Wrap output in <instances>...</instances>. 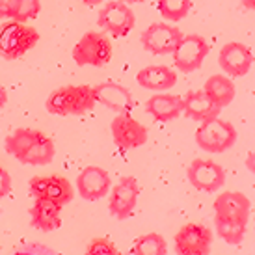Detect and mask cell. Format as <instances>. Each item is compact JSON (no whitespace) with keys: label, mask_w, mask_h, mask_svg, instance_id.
Returning a JSON list of instances; mask_svg holds the SVG:
<instances>
[{"label":"cell","mask_w":255,"mask_h":255,"mask_svg":"<svg viewBox=\"0 0 255 255\" xmlns=\"http://www.w3.org/2000/svg\"><path fill=\"white\" fill-rule=\"evenodd\" d=\"M97 105L95 90L90 86H65L47 99V112L54 116H82Z\"/></svg>","instance_id":"6da1fadb"},{"label":"cell","mask_w":255,"mask_h":255,"mask_svg":"<svg viewBox=\"0 0 255 255\" xmlns=\"http://www.w3.org/2000/svg\"><path fill=\"white\" fill-rule=\"evenodd\" d=\"M39 41V32L24 22H6L0 26V56L4 60H19Z\"/></svg>","instance_id":"7a4b0ae2"},{"label":"cell","mask_w":255,"mask_h":255,"mask_svg":"<svg viewBox=\"0 0 255 255\" xmlns=\"http://www.w3.org/2000/svg\"><path fill=\"white\" fill-rule=\"evenodd\" d=\"M196 143L207 153H224L237 143V128L220 118L201 121L196 130Z\"/></svg>","instance_id":"3957f363"},{"label":"cell","mask_w":255,"mask_h":255,"mask_svg":"<svg viewBox=\"0 0 255 255\" xmlns=\"http://www.w3.org/2000/svg\"><path fill=\"white\" fill-rule=\"evenodd\" d=\"M112 58V43L105 32H88L78 39L73 49V60L75 64L84 67H103Z\"/></svg>","instance_id":"277c9868"},{"label":"cell","mask_w":255,"mask_h":255,"mask_svg":"<svg viewBox=\"0 0 255 255\" xmlns=\"http://www.w3.org/2000/svg\"><path fill=\"white\" fill-rule=\"evenodd\" d=\"M97 24L105 32L112 34L114 37H123L130 34V30L134 28L136 17L127 2L112 0L101 9L99 17H97Z\"/></svg>","instance_id":"5b68a950"},{"label":"cell","mask_w":255,"mask_h":255,"mask_svg":"<svg viewBox=\"0 0 255 255\" xmlns=\"http://www.w3.org/2000/svg\"><path fill=\"white\" fill-rule=\"evenodd\" d=\"M213 246V231L203 224H186L175 235L177 255H209Z\"/></svg>","instance_id":"8992f818"},{"label":"cell","mask_w":255,"mask_h":255,"mask_svg":"<svg viewBox=\"0 0 255 255\" xmlns=\"http://www.w3.org/2000/svg\"><path fill=\"white\" fill-rule=\"evenodd\" d=\"M142 45L143 49L151 54H171L179 41L183 39V32L166 22H153L142 32Z\"/></svg>","instance_id":"52a82bcc"},{"label":"cell","mask_w":255,"mask_h":255,"mask_svg":"<svg viewBox=\"0 0 255 255\" xmlns=\"http://www.w3.org/2000/svg\"><path fill=\"white\" fill-rule=\"evenodd\" d=\"M171 54H173V65L179 71L192 73L201 67L203 60L209 54V43L196 34L183 36V39L179 41V45Z\"/></svg>","instance_id":"ba28073f"},{"label":"cell","mask_w":255,"mask_h":255,"mask_svg":"<svg viewBox=\"0 0 255 255\" xmlns=\"http://www.w3.org/2000/svg\"><path fill=\"white\" fill-rule=\"evenodd\" d=\"M250 199L241 192H226L220 194L214 201V222H229V224H241L248 226Z\"/></svg>","instance_id":"9c48e42d"},{"label":"cell","mask_w":255,"mask_h":255,"mask_svg":"<svg viewBox=\"0 0 255 255\" xmlns=\"http://www.w3.org/2000/svg\"><path fill=\"white\" fill-rule=\"evenodd\" d=\"M186 175L192 186L201 192H216L226 184V170L213 160L196 158L188 166Z\"/></svg>","instance_id":"30bf717a"},{"label":"cell","mask_w":255,"mask_h":255,"mask_svg":"<svg viewBox=\"0 0 255 255\" xmlns=\"http://www.w3.org/2000/svg\"><path fill=\"white\" fill-rule=\"evenodd\" d=\"M110 128H112V138L116 145L123 151L136 149L147 142V128L140 121L130 118L128 114H120L112 121Z\"/></svg>","instance_id":"8fae6325"},{"label":"cell","mask_w":255,"mask_h":255,"mask_svg":"<svg viewBox=\"0 0 255 255\" xmlns=\"http://www.w3.org/2000/svg\"><path fill=\"white\" fill-rule=\"evenodd\" d=\"M30 194L34 196V199H49L60 207L67 205L75 196L71 183L65 177H58V175L34 177L30 181Z\"/></svg>","instance_id":"7c38bea8"},{"label":"cell","mask_w":255,"mask_h":255,"mask_svg":"<svg viewBox=\"0 0 255 255\" xmlns=\"http://www.w3.org/2000/svg\"><path fill=\"white\" fill-rule=\"evenodd\" d=\"M138 194H140V186L136 183V179L123 177L114 186L110 194V201H108L110 214L118 220H127L128 216H132L138 203Z\"/></svg>","instance_id":"4fadbf2b"},{"label":"cell","mask_w":255,"mask_h":255,"mask_svg":"<svg viewBox=\"0 0 255 255\" xmlns=\"http://www.w3.org/2000/svg\"><path fill=\"white\" fill-rule=\"evenodd\" d=\"M218 64L229 77H244L254 65V52L244 43L231 41L220 49Z\"/></svg>","instance_id":"5bb4252c"},{"label":"cell","mask_w":255,"mask_h":255,"mask_svg":"<svg viewBox=\"0 0 255 255\" xmlns=\"http://www.w3.org/2000/svg\"><path fill=\"white\" fill-rule=\"evenodd\" d=\"M110 183L112 181L107 170H103L99 166H88L77 177V190L80 198L86 201H97L108 194Z\"/></svg>","instance_id":"9a60e30c"},{"label":"cell","mask_w":255,"mask_h":255,"mask_svg":"<svg viewBox=\"0 0 255 255\" xmlns=\"http://www.w3.org/2000/svg\"><path fill=\"white\" fill-rule=\"evenodd\" d=\"M183 114L188 120L194 121H207L218 118L222 107H218L203 90L199 92H188L183 97Z\"/></svg>","instance_id":"2e32d148"},{"label":"cell","mask_w":255,"mask_h":255,"mask_svg":"<svg viewBox=\"0 0 255 255\" xmlns=\"http://www.w3.org/2000/svg\"><path fill=\"white\" fill-rule=\"evenodd\" d=\"M136 80L145 90H153V92L160 93L171 90L177 84V75L168 65H149L136 75Z\"/></svg>","instance_id":"e0dca14e"},{"label":"cell","mask_w":255,"mask_h":255,"mask_svg":"<svg viewBox=\"0 0 255 255\" xmlns=\"http://www.w3.org/2000/svg\"><path fill=\"white\" fill-rule=\"evenodd\" d=\"M183 97L171 95V93H156L145 103L147 110L156 121H171L177 120L183 114Z\"/></svg>","instance_id":"ac0fdd59"},{"label":"cell","mask_w":255,"mask_h":255,"mask_svg":"<svg viewBox=\"0 0 255 255\" xmlns=\"http://www.w3.org/2000/svg\"><path fill=\"white\" fill-rule=\"evenodd\" d=\"M60 211L62 207L49 201V199H36L34 207L30 209V220L32 226L39 229V231H54L62 226V218H60Z\"/></svg>","instance_id":"d6986e66"},{"label":"cell","mask_w":255,"mask_h":255,"mask_svg":"<svg viewBox=\"0 0 255 255\" xmlns=\"http://www.w3.org/2000/svg\"><path fill=\"white\" fill-rule=\"evenodd\" d=\"M95 90V97L97 103L107 105L108 108H112L120 114H127L132 108V97L128 90H125L123 86L114 84V82H105L93 88Z\"/></svg>","instance_id":"ffe728a7"},{"label":"cell","mask_w":255,"mask_h":255,"mask_svg":"<svg viewBox=\"0 0 255 255\" xmlns=\"http://www.w3.org/2000/svg\"><path fill=\"white\" fill-rule=\"evenodd\" d=\"M203 92L218 105V107H227L235 99V84L233 80L226 75H213L207 78Z\"/></svg>","instance_id":"44dd1931"},{"label":"cell","mask_w":255,"mask_h":255,"mask_svg":"<svg viewBox=\"0 0 255 255\" xmlns=\"http://www.w3.org/2000/svg\"><path fill=\"white\" fill-rule=\"evenodd\" d=\"M52 158H54V143L50 138L41 134L32 143V147L19 158V162L30 164V166H43V164H49Z\"/></svg>","instance_id":"7402d4cb"},{"label":"cell","mask_w":255,"mask_h":255,"mask_svg":"<svg viewBox=\"0 0 255 255\" xmlns=\"http://www.w3.org/2000/svg\"><path fill=\"white\" fill-rule=\"evenodd\" d=\"M41 134L43 132L34 130V128H17L13 134H9L6 138V151L19 160Z\"/></svg>","instance_id":"603a6c76"},{"label":"cell","mask_w":255,"mask_h":255,"mask_svg":"<svg viewBox=\"0 0 255 255\" xmlns=\"http://www.w3.org/2000/svg\"><path fill=\"white\" fill-rule=\"evenodd\" d=\"M132 252L134 255H168V246L158 233H149L136 241Z\"/></svg>","instance_id":"cb8c5ba5"},{"label":"cell","mask_w":255,"mask_h":255,"mask_svg":"<svg viewBox=\"0 0 255 255\" xmlns=\"http://www.w3.org/2000/svg\"><path fill=\"white\" fill-rule=\"evenodd\" d=\"M192 9V0H158V11L164 19L179 22Z\"/></svg>","instance_id":"d4e9b609"},{"label":"cell","mask_w":255,"mask_h":255,"mask_svg":"<svg viewBox=\"0 0 255 255\" xmlns=\"http://www.w3.org/2000/svg\"><path fill=\"white\" fill-rule=\"evenodd\" d=\"M218 235L227 242V244H241L244 235H246V226L241 224H229V222H214Z\"/></svg>","instance_id":"484cf974"},{"label":"cell","mask_w":255,"mask_h":255,"mask_svg":"<svg viewBox=\"0 0 255 255\" xmlns=\"http://www.w3.org/2000/svg\"><path fill=\"white\" fill-rule=\"evenodd\" d=\"M39 11H41L39 0H19L17 9H15V15H13V21L26 22V21H30V19H34V17H37Z\"/></svg>","instance_id":"4316f807"},{"label":"cell","mask_w":255,"mask_h":255,"mask_svg":"<svg viewBox=\"0 0 255 255\" xmlns=\"http://www.w3.org/2000/svg\"><path fill=\"white\" fill-rule=\"evenodd\" d=\"M86 255H120L112 242L107 239H95L88 248Z\"/></svg>","instance_id":"83f0119b"},{"label":"cell","mask_w":255,"mask_h":255,"mask_svg":"<svg viewBox=\"0 0 255 255\" xmlns=\"http://www.w3.org/2000/svg\"><path fill=\"white\" fill-rule=\"evenodd\" d=\"M11 255H60V254L54 252L52 248H49V246H43V244H26V246L19 248Z\"/></svg>","instance_id":"f1b7e54d"},{"label":"cell","mask_w":255,"mask_h":255,"mask_svg":"<svg viewBox=\"0 0 255 255\" xmlns=\"http://www.w3.org/2000/svg\"><path fill=\"white\" fill-rule=\"evenodd\" d=\"M9 192H11V177H9V173L0 166V199L6 198Z\"/></svg>","instance_id":"f546056e"},{"label":"cell","mask_w":255,"mask_h":255,"mask_svg":"<svg viewBox=\"0 0 255 255\" xmlns=\"http://www.w3.org/2000/svg\"><path fill=\"white\" fill-rule=\"evenodd\" d=\"M17 4H19V0H0V17H9V19H13Z\"/></svg>","instance_id":"4dcf8cb0"},{"label":"cell","mask_w":255,"mask_h":255,"mask_svg":"<svg viewBox=\"0 0 255 255\" xmlns=\"http://www.w3.org/2000/svg\"><path fill=\"white\" fill-rule=\"evenodd\" d=\"M246 168H248L252 173H255V151L254 153H250L248 158H246Z\"/></svg>","instance_id":"1f68e13d"},{"label":"cell","mask_w":255,"mask_h":255,"mask_svg":"<svg viewBox=\"0 0 255 255\" xmlns=\"http://www.w3.org/2000/svg\"><path fill=\"white\" fill-rule=\"evenodd\" d=\"M6 101H7V93H6V90L0 86V108L6 105Z\"/></svg>","instance_id":"d6a6232c"},{"label":"cell","mask_w":255,"mask_h":255,"mask_svg":"<svg viewBox=\"0 0 255 255\" xmlns=\"http://www.w3.org/2000/svg\"><path fill=\"white\" fill-rule=\"evenodd\" d=\"M246 9H255V0H241Z\"/></svg>","instance_id":"836d02e7"},{"label":"cell","mask_w":255,"mask_h":255,"mask_svg":"<svg viewBox=\"0 0 255 255\" xmlns=\"http://www.w3.org/2000/svg\"><path fill=\"white\" fill-rule=\"evenodd\" d=\"M84 4H88V6H95V4H101V2H105V0H82Z\"/></svg>","instance_id":"e575fe53"},{"label":"cell","mask_w":255,"mask_h":255,"mask_svg":"<svg viewBox=\"0 0 255 255\" xmlns=\"http://www.w3.org/2000/svg\"><path fill=\"white\" fill-rule=\"evenodd\" d=\"M123 2H143V0H123Z\"/></svg>","instance_id":"d590c367"}]
</instances>
